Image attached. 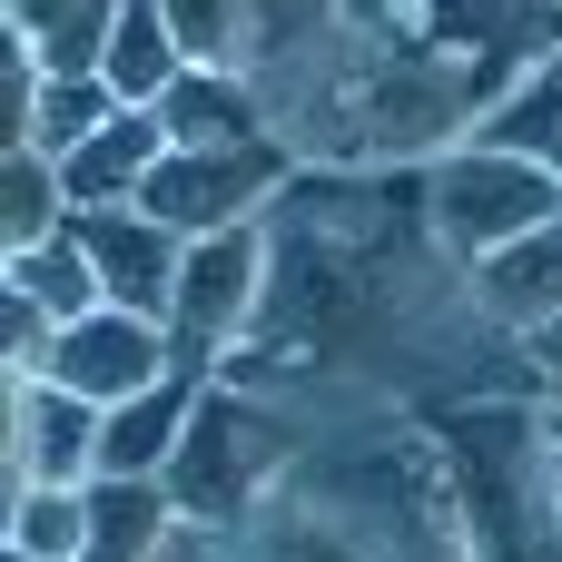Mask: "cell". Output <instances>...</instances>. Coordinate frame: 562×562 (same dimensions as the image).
<instances>
[{
  "mask_svg": "<svg viewBox=\"0 0 562 562\" xmlns=\"http://www.w3.org/2000/svg\"><path fill=\"white\" fill-rule=\"evenodd\" d=\"M464 148H494V158H533V168H553L562 178V49L553 59H533L484 119H474V138Z\"/></svg>",
  "mask_w": 562,
  "mask_h": 562,
  "instance_id": "12",
  "label": "cell"
},
{
  "mask_svg": "<svg viewBox=\"0 0 562 562\" xmlns=\"http://www.w3.org/2000/svg\"><path fill=\"white\" fill-rule=\"evenodd\" d=\"M119 109H128V99H119L109 79H40V109H30V148H40V158H69V148H79V138H99Z\"/></svg>",
  "mask_w": 562,
  "mask_h": 562,
  "instance_id": "18",
  "label": "cell"
},
{
  "mask_svg": "<svg viewBox=\"0 0 562 562\" xmlns=\"http://www.w3.org/2000/svg\"><path fill=\"white\" fill-rule=\"evenodd\" d=\"M198 395H207L198 375H168V385H148V395L109 405V425H99V474H119V484H168V464H178V445H188Z\"/></svg>",
  "mask_w": 562,
  "mask_h": 562,
  "instance_id": "9",
  "label": "cell"
},
{
  "mask_svg": "<svg viewBox=\"0 0 562 562\" xmlns=\"http://www.w3.org/2000/svg\"><path fill=\"white\" fill-rule=\"evenodd\" d=\"M178 69H188L178 10H168V0H119V30H109V69H99V79H109L128 109H148Z\"/></svg>",
  "mask_w": 562,
  "mask_h": 562,
  "instance_id": "13",
  "label": "cell"
},
{
  "mask_svg": "<svg viewBox=\"0 0 562 562\" xmlns=\"http://www.w3.org/2000/svg\"><path fill=\"white\" fill-rule=\"evenodd\" d=\"M10 553L79 562L89 553V484H20L10 494Z\"/></svg>",
  "mask_w": 562,
  "mask_h": 562,
  "instance_id": "17",
  "label": "cell"
},
{
  "mask_svg": "<svg viewBox=\"0 0 562 562\" xmlns=\"http://www.w3.org/2000/svg\"><path fill=\"white\" fill-rule=\"evenodd\" d=\"M553 484H562V425H553Z\"/></svg>",
  "mask_w": 562,
  "mask_h": 562,
  "instance_id": "22",
  "label": "cell"
},
{
  "mask_svg": "<svg viewBox=\"0 0 562 562\" xmlns=\"http://www.w3.org/2000/svg\"><path fill=\"white\" fill-rule=\"evenodd\" d=\"M178 524L168 484H119V474H89V553L79 562H158Z\"/></svg>",
  "mask_w": 562,
  "mask_h": 562,
  "instance_id": "14",
  "label": "cell"
},
{
  "mask_svg": "<svg viewBox=\"0 0 562 562\" xmlns=\"http://www.w3.org/2000/svg\"><path fill=\"white\" fill-rule=\"evenodd\" d=\"M59 227H69L59 158H40V148H0V257H20V247H49Z\"/></svg>",
  "mask_w": 562,
  "mask_h": 562,
  "instance_id": "15",
  "label": "cell"
},
{
  "mask_svg": "<svg viewBox=\"0 0 562 562\" xmlns=\"http://www.w3.org/2000/svg\"><path fill=\"white\" fill-rule=\"evenodd\" d=\"M464 277H474V306H484L494 326H514V336L562 326V217L533 227V237H514V247H494V257L464 267Z\"/></svg>",
  "mask_w": 562,
  "mask_h": 562,
  "instance_id": "10",
  "label": "cell"
},
{
  "mask_svg": "<svg viewBox=\"0 0 562 562\" xmlns=\"http://www.w3.org/2000/svg\"><path fill=\"white\" fill-rule=\"evenodd\" d=\"M0 286H10V296H30L49 326H79V316H99V306H109V296H99V267H89L69 237H49V247H20Z\"/></svg>",
  "mask_w": 562,
  "mask_h": 562,
  "instance_id": "16",
  "label": "cell"
},
{
  "mask_svg": "<svg viewBox=\"0 0 562 562\" xmlns=\"http://www.w3.org/2000/svg\"><path fill=\"white\" fill-rule=\"evenodd\" d=\"M267 267H277V237L247 217V227H217L188 247V277H178V306H168V336H178V375L207 385V366L257 326V296H267Z\"/></svg>",
  "mask_w": 562,
  "mask_h": 562,
  "instance_id": "4",
  "label": "cell"
},
{
  "mask_svg": "<svg viewBox=\"0 0 562 562\" xmlns=\"http://www.w3.org/2000/svg\"><path fill=\"white\" fill-rule=\"evenodd\" d=\"M49 336H59V326H49L30 296L0 286V356H10V375H40V366H49Z\"/></svg>",
  "mask_w": 562,
  "mask_h": 562,
  "instance_id": "19",
  "label": "cell"
},
{
  "mask_svg": "<svg viewBox=\"0 0 562 562\" xmlns=\"http://www.w3.org/2000/svg\"><path fill=\"white\" fill-rule=\"evenodd\" d=\"M69 10H79V0H10V10H0V30H20V40L40 49V40H49V30H59Z\"/></svg>",
  "mask_w": 562,
  "mask_h": 562,
  "instance_id": "20",
  "label": "cell"
},
{
  "mask_svg": "<svg viewBox=\"0 0 562 562\" xmlns=\"http://www.w3.org/2000/svg\"><path fill=\"white\" fill-rule=\"evenodd\" d=\"M148 109H158L168 148H237V138H267V99H257V79H247V69H217V59H188Z\"/></svg>",
  "mask_w": 562,
  "mask_h": 562,
  "instance_id": "8",
  "label": "cell"
},
{
  "mask_svg": "<svg viewBox=\"0 0 562 562\" xmlns=\"http://www.w3.org/2000/svg\"><path fill=\"white\" fill-rule=\"evenodd\" d=\"M40 375L69 385V395H89V405H128V395H148V385L178 375V336H168V316L99 306V316H79V326L49 336V366Z\"/></svg>",
  "mask_w": 562,
  "mask_h": 562,
  "instance_id": "5",
  "label": "cell"
},
{
  "mask_svg": "<svg viewBox=\"0 0 562 562\" xmlns=\"http://www.w3.org/2000/svg\"><path fill=\"white\" fill-rule=\"evenodd\" d=\"M277 464H286V425H277L267 405H247L237 385H207L198 415H188V445H178V464H168V504H178L188 524H227V514L257 504V484H267Z\"/></svg>",
  "mask_w": 562,
  "mask_h": 562,
  "instance_id": "2",
  "label": "cell"
},
{
  "mask_svg": "<svg viewBox=\"0 0 562 562\" xmlns=\"http://www.w3.org/2000/svg\"><path fill=\"white\" fill-rule=\"evenodd\" d=\"M99 425H109V405L49 385V375H10V494L20 484H89Z\"/></svg>",
  "mask_w": 562,
  "mask_h": 562,
  "instance_id": "7",
  "label": "cell"
},
{
  "mask_svg": "<svg viewBox=\"0 0 562 562\" xmlns=\"http://www.w3.org/2000/svg\"><path fill=\"white\" fill-rule=\"evenodd\" d=\"M0 562H40V553H10V543H0Z\"/></svg>",
  "mask_w": 562,
  "mask_h": 562,
  "instance_id": "23",
  "label": "cell"
},
{
  "mask_svg": "<svg viewBox=\"0 0 562 562\" xmlns=\"http://www.w3.org/2000/svg\"><path fill=\"white\" fill-rule=\"evenodd\" d=\"M553 217H562V178L533 168V158L454 148V158H435V178H425V227H435V247L464 257V267H484L494 247H514V237H533V227H553Z\"/></svg>",
  "mask_w": 562,
  "mask_h": 562,
  "instance_id": "1",
  "label": "cell"
},
{
  "mask_svg": "<svg viewBox=\"0 0 562 562\" xmlns=\"http://www.w3.org/2000/svg\"><path fill=\"white\" fill-rule=\"evenodd\" d=\"M286 168H296V148H286L277 128H267V138H237V148H168V158L148 168L138 207L198 247V237H217V227H247L257 198L286 188Z\"/></svg>",
  "mask_w": 562,
  "mask_h": 562,
  "instance_id": "3",
  "label": "cell"
},
{
  "mask_svg": "<svg viewBox=\"0 0 562 562\" xmlns=\"http://www.w3.org/2000/svg\"><path fill=\"white\" fill-rule=\"evenodd\" d=\"M89 267H99V296L128 306V316H168L178 306V277H188V237L158 227L148 207H69L59 227Z\"/></svg>",
  "mask_w": 562,
  "mask_h": 562,
  "instance_id": "6",
  "label": "cell"
},
{
  "mask_svg": "<svg viewBox=\"0 0 562 562\" xmlns=\"http://www.w3.org/2000/svg\"><path fill=\"white\" fill-rule=\"evenodd\" d=\"M533 346V375H543V395L562 405V326H543V336H524Z\"/></svg>",
  "mask_w": 562,
  "mask_h": 562,
  "instance_id": "21",
  "label": "cell"
},
{
  "mask_svg": "<svg viewBox=\"0 0 562 562\" xmlns=\"http://www.w3.org/2000/svg\"><path fill=\"white\" fill-rule=\"evenodd\" d=\"M158 158H168L158 109H119L99 138H79V148L59 158V188H69V207H138V188H148Z\"/></svg>",
  "mask_w": 562,
  "mask_h": 562,
  "instance_id": "11",
  "label": "cell"
}]
</instances>
